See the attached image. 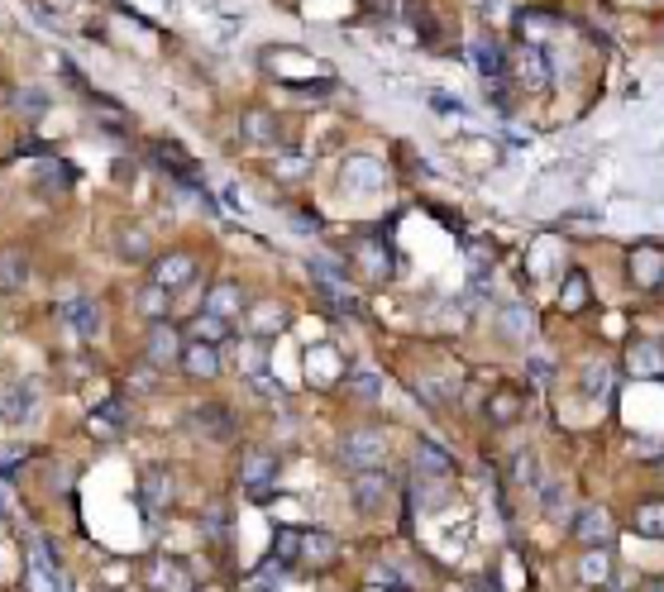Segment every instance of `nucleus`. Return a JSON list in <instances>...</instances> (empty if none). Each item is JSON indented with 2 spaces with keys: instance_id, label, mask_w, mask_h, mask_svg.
Instances as JSON below:
<instances>
[{
  "instance_id": "46",
  "label": "nucleus",
  "mask_w": 664,
  "mask_h": 592,
  "mask_svg": "<svg viewBox=\"0 0 664 592\" xmlns=\"http://www.w3.org/2000/svg\"><path fill=\"white\" fill-rule=\"evenodd\" d=\"M187 592H191V588H187Z\"/></svg>"
},
{
  "instance_id": "22",
  "label": "nucleus",
  "mask_w": 664,
  "mask_h": 592,
  "mask_svg": "<svg viewBox=\"0 0 664 592\" xmlns=\"http://www.w3.org/2000/svg\"><path fill=\"white\" fill-rule=\"evenodd\" d=\"M244 306V296H240V287L225 282V287H215L211 296H206V315H220V321H230L234 311Z\"/></svg>"
},
{
  "instance_id": "13",
  "label": "nucleus",
  "mask_w": 664,
  "mask_h": 592,
  "mask_svg": "<svg viewBox=\"0 0 664 592\" xmlns=\"http://www.w3.org/2000/svg\"><path fill=\"white\" fill-rule=\"evenodd\" d=\"M191 425H197L206 439H230L234 435V416L220 402H201L197 411H191Z\"/></svg>"
},
{
  "instance_id": "35",
  "label": "nucleus",
  "mask_w": 664,
  "mask_h": 592,
  "mask_svg": "<svg viewBox=\"0 0 664 592\" xmlns=\"http://www.w3.org/2000/svg\"><path fill=\"white\" fill-rule=\"evenodd\" d=\"M297 559V530H278V545H273V563H292Z\"/></svg>"
},
{
  "instance_id": "23",
  "label": "nucleus",
  "mask_w": 664,
  "mask_h": 592,
  "mask_svg": "<svg viewBox=\"0 0 664 592\" xmlns=\"http://www.w3.org/2000/svg\"><path fill=\"white\" fill-rule=\"evenodd\" d=\"M660 363H664V359H660V344H655V339H645V344L635 339V344H631V373L660 378Z\"/></svg>"
},
{
  "instance_id": "11",
  "label": "nucleus",
  "mask_w": 664,
  "mask_h": 592,
  "mask_svg": "<svg viewBox=\"0 0 664 592\" xmlns=\"http://www.w3.org/2000/svg\"><path fill=\"white\" fill-rule=\"evenodd\" d=\"M63 321H67V329H77L81 339H96V335H101V321H105V315H101V306H96L91 296H72V301L63 306Z\"/></svg>"
},
{
  "instance_id": "24",
  "label": "nucleus",
  "mask_w": 664,
  "mask_h": 592,
  "mask_svg": "<svg viewBox=\"0 0 664 592\" xmlns=\"http://www.w3.org/2000/svg\"><path fill=\"white\" fill-rule=\"evenodd\" d=\"M635 530H641L645 540H660V535H664V506L660 502L635 506Z\"/></svg>"
},
{
  "instance_id": "7",
  "label": "nucleus",
  "mask_w": 664,
  "mask_h": 592,
  "mask_svg": "<svg viewBox=\"0 0 664 592\" xmlns=\"http://www.w3.org/2000/svg\"><path fill=\"white\" fill-rule=\"evenodd\" d=\"M335 554H340L335 535H325V530H301L297 535V559L307 563V569H325V563H335Z\"/></svg>"
},
{
  "instance_id": "9",
  "label": "nucleus",
  "mask_w": 664,
  "mask_h": 592,
  "mask_svg": "<svg viewBox=\"0 0 664 592\" xmlns=\"http://www.w3.org/2000/svg\"><path fill=\"white\" fill-rule=\"evenodd\" d=\"M177 363H182L191 378H215V373H220V363H225V354H220L215 344H201V339H191V344H182Z\"/></svg>"
},
{
  "instance_id": "12",
  "label": "nucleus",
  "mask_w": 664,
  "mask_h": 592,
  "mask_svg": "<svg viewBox=\"0 0 664 592\" xmlns=\"http://www.w3.org/2000/svg\"><path fill=\"white\" fill-rule=\"evenodd\" d=\"M139 497H144V516L148 521H158L163 512H168V506H172V478H168V468H154V473L144 478Z\"/></svg>"
},
{
  "instance_id": "26",
  "label": "nucleus",
  "mask_w": 664,
  "mask_h": 592,
  "mask_svg": "<svg viewBox=\"0 0 664 592\" xmlns=\"http://www.w3.org/2000/svg\"><path fill=\"white\" fill-rule=\"evenodd\" d=\"M607 388H612V373H607V363H584V396H588V402H602Z\"/></svg>"
},
{
  "instance_id": "15",
  "label": "nucleus",
  "mask_w": 664,
  "mask_h": 592,
  "mask_svg": "<svg viewBox=\"0 0 664 592\" xmlns=\"http://www.w3.org/2000/svg\"><path fill=\"white\" fill-rule=\"evenodd\" d=\"M311 382H315V388H330V382H335L340 373H344V363H340V354L335 349H330V344H315V349H311Z\"/></svg>"
},
{
  "instance_id": "44",
  "label": "nucleus",
  "mask_w": 664,
  "mask_h": 592,
  "mask_svg": "<svg viewBox=\"0 0 664 592\" xmlns=\"http://www.w3.org/2000/svg\"><path fill=\"white\" fill-rule=\"evenodd\" d=\"M0 516H10V502H5V492H0Z\"/></svg>"
},
{
  "instance_id": "37",
  "label": "nucleus",
  "mask_w": 664,
  "mask_h": 592,
  "mask_svg": "<svg viewBox=\"0 0 664 592\" xmlns=\"http://www.w3.org/2000/svg\"><path fill=\"white\" fill-rule=\"evenodd\" d=\"M502 329H507V335H525V329H531V315H525L521 306H507L502 311Z\"/></svg>"
},
{
  "instance_id": "34",
  "label": "nucleus",
  "mask_w": 664,
  "mask_h": 592,
  "mask_svg": "<svg viewBox=\"0 0 664 592\" xmlns=\"http://www.w3.org/2000/svg\"><path fill=\"white\" fill-rule=\"evenodd\" d=\"M139 306H144V315L163 321V315H168V292H163V287H148V292L139 296Z\"/></svg>"
},
{
  "instance_id": "21",
  "label": "nucleus",
  "mask_w": 664,
  "mask_h": 592,
  "mask_svg": "<svg viewBox=\"0 0 664 592\" xmlns=\"http://www.w3.org/2000/svg\"><path fill=\"white\" fill-rule=\"evenodd\" d=\"M254 335H278V329H287V306H278V301H263V306H254Z\"/></svg>"
},
{
  "instance_id": "5",
  "label": "nucleus",
  "mask_w": 664,
  "mask_h": 592,
  "mask_svg": "<svg viewBox=\"0 0 664 592\" xmlns=\"http://www.w3.org/2000/svg\"><path fill=\"white\" fill-rule=\"evenodd\" d=\"M144 588H154V592H187L191 578L182 569V559H148L144 563Z\"/></svg>"
},
{
  "instance_id": "32",
  "label": "nucleus",
  "mask_w": 664,
  "mask_h": 592,
  "mask_svg": "<svg viewBox=\"0 0 664 592\" xmlns=\"http://www.w3.org/2000/svg\"><path fill=\"white\" fill-rule=\"evenodd\" d=\"M278 583H282V563H263V573H254L248 578V592H278Z\"/></svg>"
},
{
  "instance_id": "18",
  "label": "nucleus",
  "mask_w": 664,
  "mask_h": 592,
  "mask_svg": "<svg viewBox=\"0 0 664 592\" xmlns=\"http://www.w3.org/2000/svg\"><path fill=\"white\" fill-rule=\"evenodd\" d=\"M244 139L278 144V115H273V110H248V115H244Z\"/></svg>"
},
{
  "instance_id": "8",
  "label": "nucleus",
  "mask_w": 664,
  "mask_h": 592,
  "mask_svg": "<svg viewBox=\"0 0 664 592\" xmlns=\"http://www.w3.org/2000/svg\"><path fill=\"white\" fill-rule=\"evenodd\" d=\"M574 535L588 549H607V540H612V516H607V506H584L574 521Z\"/></svg>"
},
{
  "instance_id": "45",
  "label": "nucleus",
  "mask_w": 664,
  "mask_h": 592,
  "mask_svg": "<svg viewBox=\"0 0 664 592\" xmlns=\"http://www.w3.org/2000/svg\"><path fill=\"white\" fill-rule=\"evenodd\" d=\"M645 592H660V583H655V578H650V583H645Z\"/></svg>"
},
{
  "instance_id": "41",
  "label": "nucleus",
  "mask_w": 664,
  "mask_h": 592,
  "mask_svg": "<svg viewBox=\"0 0 664 592\" xmlns=\"http://www.w3.org/2000/svg\"><path fill=\"white\" fill-rule=\"evenodd\" d=\"M278 172H282V177H292V172H307V163H301V158H287V163H278Z\"/></svg>"
},
{
  "instance_id": "27",
  "label": "nucleus",
  "mask_w": 664,
  "mask_h": 592,
  "mask_svg": "<svg viewBox=\"0 0 664 592\" xmlns=\"http://www.w3.org/2000/svg\"><path fill=\"white\" fill-rule=\"evenodd\" d=\"M191 329H197L201 344H215V349H220V344H230V321H220V315H201Z\"/></svg>"
},
{
  "instance_id": "10",
  "label": "nucleus",
  "mask_w": 664,
  "mask_h": 592,
  "mask_svg": "<svg viewBox=\"0 0 664 592\" xmlns=\"http://www.w3.org/2000/svg\"><path fill=\"white\" fill-rule=\"evenodd\" d=\"M191 278H197V258H191V254H163L154 263V287H163V292L187 287Z\"/></svg>"
},
{
  "instance_id": "14",
  "label": "nucleus",
  "mask_w": 664,
  "mask_h": 592,
  "mask_svg": "<svg viewBox=\"0 0 664 592\" xmlns=\"http://www.w3.org/2000/svg\"><path fill=\"white\" fill-rule=\"evenodd\" d=\"M631 278L645 287V292H655L660 278H664V263H660V249L655 244H635L631 249Z\"/></svg>"
},
{
  "instance_id": "33",
  "label": "nucleus",
  "mask_w": 664,
  "mask_h": 592,
  "mask_svg": "<svg viewBox=\"0 0 664 592\" xmlns=\"http://www.w3.org/2000/svg\"><path fill=\"white\" fill-rule=\"evenodd\" d=\"M120 254H124V258H144V254H148V234H144V229H124V234H120Z\"/></svg>"
},
{
  "instance_id": "16",
  "label": "nucleus",
  "mask_w": 664,
  "mask_h": 592,
  "mask_svg": "<svg viewBox=\"0 0 664 592\" xmlns=\"http://www.w3.org/2000/svg\"><path fill=\"white\" fill-rule=\"evenodd\" d=\"M411 468H416L421 478H450V454H440L431 439H421L416 454H411Z\"/></svg>"
},
{
  "instance_id": "43",
  "label": "nucleus",
  "mask_w": 664,
  "mask_h": 592,
  "mask_svg": "<svg viewBox=\"0 0 664 592\" xmlns=\"http://www.w3.org/2000/svg\"><path fill=\"white\" fill-rule=\"evenodd\" d=\"M531 373H535V382H550V363H545V359H535V363H531Z\"/></svg>"
},
{
  "instance_id": "31",
  "label": "nucleus",
  "mask_w": 664,
  "mask_h": 592,
  "mask_svg": "<svg viewBox=\"0 0 664 592\" xmlns=\"http://www.w3.org/2000/svg\"><path fill=\"white\" fill-rule=\"evenodd\" d=\"M263 363H268V359H263V349H258V335H254V339H240V368H244V373L258 378Z\"/></svg>"
},
{
  "instance_id": "28",
  "label": "nucleus",
  "mask_w": 664,
  "mask_h": 592,
  "mask_svg": "<svg viewBox=\"0 0 664 592\" xmlns=\"http://www.w3.org/2000/svg\"><path fill=\"white\" fill-rule=\"evenodd\" d=\"M349 392L358 396V402H378V392H382V378L373 373V368H358V373H349Z\"/></svg>"
},
{
  "instance_id": "38",
  "label": "nucleus",
  "mask_w": 664,
  "mask_h": 592,
  "mask_svg": "<svg viewBox=\"0 0 664 592\" xmlns=\"http://www.w3.org/2000/svg\"><path fill=\"white\" fill-rule=\"evenodd\" d=\"M541 497H545V512L564 521V497H559V483H541Z\"/></svg>"
},
{
  "instance_id": "25",
  "label": "nucleus",
  "mask_w": 664,
  "mask_h": 592,
  "mask_svg": "<svg viewBox=\"0 0 664 592\" xmlns=\"http://www.w3.org/2000/svg\"><path fill=\"white\" fill-rule=\"evenodd\" d=\"M182 354V344L172 339V329H154L148 335V363H172Z\"/></svg>"
},
{
  "instance_id": "3",
  "label": "nucleus",
  "mask_w": 664,
  "mask_h": 592,
  "mask_svg": "<svg viewBox=\"0 0 664 592\" xmlns=\"http://www.w3.org/2000/svg\"><path fill=\"white\" fill-rule=\"evenodd\" d=\"M340 459L354 463V468H373L382 459V435L378 430H349L340 439Z\"/></svg>"
},
{
  "instance_id": "39",
  "label": "nucleus",
  "mask_w": 664,
  "mask_h": 592,
  "mask_svg": "<svg viewBox=\"0 0 664 592\" xmlns=\"http://www.w3.org/2000/svg\"><path fill=\"white\" fill-rule=\"evenodd\" d=\"M431 110H440V115H454V110H459V96H454V91H431Z\"/></svg>"
},
{
  "instance_id": "20",
  "label": "nucleus",
  "mask_w": 664,
  "mask_h": 592,
  "mask_svg": "<svg viewBox=\"0 0 664 592\" xmlns=\"http://www.w3.org/2000/svg\"><path fill=\"white\" fill-rule=\"evenodd\" d=\"M559 306H564V311H584V306H588V272H578V268H569V272H564Z\"/></svg>"
},
{
  "instance_id": "30",
  "label": "nucleus",
  "mask_w": 664,
  "mask_h": 592,
  "mask_svg": "<svg viewBox=\"0 0 664 592\" xmlns=\"http://www.w3.org/2000/svg\"><path fill=\"white\" fill-rule=\"evenodd\" d=\"M488 416H492V425H511V421L521 416V396H517V392H497Z\"/></svg>"
},
{
  "instance_id": "19",
  "label": "nucleus",
  "mask_w": 664,
  "mask_h": 592,
  "mask_svg": "<svg viewBox=\"0 0 664 592\" xmlns=\"http://www.w3.org/2000/svg\"><path fill=\"white\" fill-rule=\"evenodd\" d=\"M578 578H584L588 588H602L607 578H612V554H607V549H588V554L578 559Z\"/></svg>"
},
{
  "instance_id": "6",
  "label": "nucleus",
  "mask_w": 664,
  "mask_h": 592,
  "mask_svg": "<svg viewBox=\"0 0 664 592\" xmlns=\"http://www.w3.org/2000/svg\"><path fill=\"white\" fill-rule=\"evenodd\" d=\"M340 177H344V191H354V196H364V191H378L382 187V168L364 154L344 158L340 163Z\"/></svg>"
},
{
  "instance_id": "40",
  "label": "nucleus",
  "mask_w": 664,
  "mask_h": 592,
  "mask_svg": "<svg viewBox=\"0 0 664 592\" xmlns=\"http://www.w3.org/2000/svg\"><path fill=\"white\" fill-rule=\"evenodd\" d=\"M0 272H5V282H24V268H20V258H15V254L0 258Z\"/></svg>"
},
{
  "instance_id": "36",
  "label": "nucleus",
  "mask_w": 664,
  "mask_h": 592,
  "mask_svg": "<svg viewBox=\"0 0 664 592\" xmlns=\"http://www.w3.org/2000/svg\"><path fill=\"white\" fill-rule=\"evenodd\" d=\"M44 110H48V101H44V91H20V115H29V120H38V115H44Z\"/></svg>"
},
{
  "instance_id": "29",
  "label": "nucleus",
  "mask_w": 664,
  "mask_h": 592,
  "mask_svg": "<svg viewBox=\"0 0 664 592\" xmlns=\"http://www.w3.org/2000/svg\"><path fill=\"white\" fill-rule=\"evenodd\" d=\"M474 67L483 72V81H502V53H497L492 44H478L474 48Z\"/></svg>"
},
{
  "instance_id": "2",
  "label": "nucleus",
  "mask_w": 664,
  "mask_h": 592,
  "mask_svg": "<svg viewBox=\"0 0 664 592\" xmlns=\"http://www.w3.org/2000/svg\"><path fill=\"white\" fill-rule=\"evenodd\" d=\"M34 406H38V388H34L29 378L0 388V421H5V425H29Z\"/></svg>"
},
{
  "instance_id": "42",
  "label": "nucleus",
  "mask_w": 664,
  "mask_h": 592,
  "mask_svg": "<svg viewBox=\"0 0 664 592\" xmlns=\"http://www.w3.org/2000/svg\"><path fill=\"white\" fill-rule=\"evenodd\" d=\"M292 229H301V234H311V229H315V220L297 211V215H292Z\"/></svg>"
},
{
  "instance_id": "17",
  "label": "nucleus",
  "mask_w": 664,
  "mask_h": 592,
  "mask_svg": "<svg viewBox=\"0 0 664 592\" xmlns=\"http://www.w3.org/2000/svg\"><path fill=\"white\" fill-rule=\"evenodd\" d=\"M124 421H130V406H124L120 396H115V402H105V406L91 416V435H105V439H115Z\"/></svg>"
},
{
  "instance_id": "4",
  "label": "nucleus",
  "mask_w": 664,
  "mask_h": 592,
  "mask_svg": "<svg viewBox=\"0 0 664 592\" xmlns=\"http://www.w3.org/2000/svg\"><path fill=\"white\" fill-rule=\"evenodd\" d=\"M349 492H354V506L368 516V512H378V506L387 502L392 483H387V473H378V468H358V478L349 483Z\"/></svg>"
},
{
  "instance_id": "1",
  "label": "nucleus",
  "mask_w": 664,
  "mask_h": 592,
  "mask_svg": "<svg viewBox=\"0 0 664 592\" xmlns=\"http://www.w3.org/2000/svg\"><path fill=\"white\" fill-rule=\"evenodd\" d=\"M273 478H278V459H273L268 449H248L244 454V492H248V497H254V502H273V497H278Z\"/></svg>"
}]
</instances>
